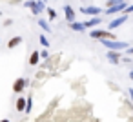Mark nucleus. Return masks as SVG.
<instances>
[{
  "instance_id": "nucleus-5",
  "label": "nucleus",
  "mask_w": 133,
  "mask_h": 122,
  "mask_svg": "<svg viewBox=\"0 0 133 122\" xmlns=\"http://www.w3.org/2000/svg\"><path fill=\"white\" fill-rule=\"evenodd\" d=\"M128 20V15H120V17H117V18H113L109 24H108V31H113L115 28H120L124 22Z\"/></svg>"
},
{
  "instance_id": "nucleus-7",
  "label": "nucleus",
  "mask_w": 133,
  "mask_h": 122,
  "mask_svg": "<svg viewBox=\"0 0 133 122\" xmlns=\"http://www.w3.org/2000/svg\"><path fill=\"white\" fill-rule=\"evenodd\" d=\"M26 86H28V80H26V78H18V80H15V84H13V91L20 93V91H24Z\"/></svg>"
},
{
  "instance_id": "nucleus-19",
  "label": "nucleus",
  "mask_w": 133,
  "mask_h": 122,
  "mask_svg": "<svg viewBox=\"0 0 133 122\" xmlns=\"http://www.w3.org/2000/svg\"><path fill=\"white\" fill-rule=\"evenodd\" d=\"M113 2H117V0H108V8H109V6H111Z\"/></svg>"
},
{
  "instance_id": "nucleus-14",
  "label": "nucleus",
  "mask_w": 133,
  "mask_h": 122,
  "mask_svg": "<svg viewBox=\"0 0 133 122\" xmlns=\"http://www.w3.org/2000/svg\"><path fill=\"white\" fill-rule=\"evenodd\" d=\"M69 28L73 29V31H84L86 28H84V24H78V22H71L69 24Z\"/></svg>"
},
{
  "instance_id": "nucleus-17",
  "label": "nucleus",
  "mask_w": 133,
  "mask_h": 122,
  "mask_svg": "<svg viewBox=\"0 0 133 122\" xmlns=\"http://www.w3.org/2000/svg\"><path fill=\"white\" fill-rule=\"evenodd\" d=\"M46 9H48V15H49V18L53 20V18L57 17V13H55V9H51V8H46Z\"/></svg>"
},
{
  "instance_id": "nucleus-22",
  "label": "nucleus",
  "mask_w": 133,
  "mask_h": 122,
  "mask_svg": "<svg viewBox=\"0 0 133 122\" xmlns=\"http://www.w3.org/2000/svg\"><path fill=\"white\" fill-rule=\"evenodd\" d=\"M129 77H131V80H133V69H131V73H129Z\"/></svg>"
},
{
  "instance_id": "nucleus-13",
  "label": "nucleus",
  "mask_w": 133,
  "mask_h": 122,
  "mask_svg": "<svg viewBox=\"0 0 133 122\" xmlns=\"http://www.w3.org/2000/svg\"><path fill=\"white\" fill-rule=\"evenodd\" d=\"M20 42H22V38H20V37H15V38H11V40L8 42V46H9V49H13V48H17Z\"/></svg>"
},
{
  "instance_id": "nucleus-1",
  "label": "nucleus",
  "mask_w": 133,
  "mask_h": 122,
  "mask_svg": "<svg viewBox=\"0 0 133 122\" xmlns=\"http://www.w3.org/2000/svg\"><path fill=\"white\" fill-rule=\"evenodd\" d=\"M89 37L91 38H97V40H115L117 38L111 31H106V29H91L89 31Z\"/></svg>"
},
{
  "instance_id": "nucleus-9",
  "label": "nucleus",
  "mask_w": 133,
  "mask_h": 122,
  "mask_svg": "<svg viewBox=\"0 0 133 122\" xmlns=\"http://www.w3.org/2000/svg\"><path fill=\"white\" fill-rule=\"evenodd\" d=\"M100 22H102V18H100V17H93V18H89V20H86V22H84V28H97Z\"/></svg>"
},
{
  "instance_id": "nucleus-12",
  "label": "nucleus",
  "mask_w": 133,
  "mask_h": 122,
  "mask_svg": "<svg viewBox=\"0 0 133 122\" xmlns=\"http://www.w3.org/2000/svg\"><path fill=\"white\" fill-rule=\"evenodd\" d=\"M38 60H40V53L33 51V53H31V58H29V64H31V66H37V64H38Z\"/></svg>"
},
{
  "instance_id": "nucleus-21",
  "label": "nucleus",
  "mask_w": 133,
  "mask_h": 122,
  "mask_svg": "<svg viewBox=\"0 0 133 122\" xmlns=\"http://www.w3.org/2000/svg\"><path fill=\"white\" fill-rule=\"evenodd\" d=\"M129 11H133V6H131V8H128V13H129Z\"/></svg>"
},
{
  "instance_id": "nucleus-10",
  "label": "nucleus",
  "mask_w": 133,
  "mask_h": 122,
  "mask_svg": "<svg viewBox=\"0 0 133 122\" xmlns=\"http://www.w3.org/2000/svg\"><path fill=\"white\" fill-rule=\"evenodd\" d=\"M26 102H28V98L20 97V98L17 100V111H26Z\"/></svg>"
},
{
  "instance_id": "nucleus-2",
  "label": "nucleus",
  "mask_w": 133,
  "mask_h": 122,
  "mask_svg": "<svg viewBox=\"0 0 133 122\" xmlns=\"http://www.w3.org/2000/svg\"><path fill=\"white\" fill-rule=\"evenodd\" d=\"M126 9V0H117V2H113L108 9H106V15H115V13H120Z\"/></svg>"
},
{
  "instance_id": "nucleus-4",
  "label": "nucleus",
  "mask_w": 133,
  "mask_h": 122,
  "mask_svg": "<svg viewBox=\"0 0 133 122\" xmlns=\"http://www.w3.org/2000/svg\"><path fill=\"white\" fill-rule=\"evenodd\" d=\"M28 8H29L31 13H35V15H40V13L46 9V6H44L42 2H37V0H29V2H28Z\"/></svg>"
},
{
  "instance_id": "nucleus-6",
  "label": "nucleus",
  "mask_w": 133,
  "mask_h": 122,
  "mask_svg": "<svg viewBox=\"0 0 133 122\" xmlns=\"http://www.w3.org/2000/svg\"><path fill=\"white\" fill-rule=\"evenodd\" d=\"M80 11L84 15H91V17H100L102 9L100 8H95V6H89V8H80Z\"/></svg>"
},
{
  "instance_id": "nucleus-8",
  "label": "nucleus",
  "mask_w": 133,
  "mask_h": 122,
  "mask_svg": "<svg viewBox=\"0 0 133 122\" xmlns=\"http://www.w3.org/2000/svg\"><path fill=\"white\" fill-rule=\"evenodd\" d=\"M64 13H66V20H68L69 24L75 22V11H73L71 6H64Z\"/></svg>"
},
{
  "instance_id": "nucleus-15",
  "label": "nucleus",
  "mask_w": 133,
  "mask_h": 122,
  "mask_svg": "<svg viewBox=\"0 0 133 122\" xmlns=\"http://www.w3.org/2000/svg\"><path fill=\"white\" fill-rule=\"evenodd\" d=\"M38 26H40V28H42L44 31H48V33L51 31V28H49V24H48L46 20H38Z\"/></svg>"
},
{
  "instance_id": "nucleus-3",
  "label": "nucleus",
  "mask_w": 133,
  "mask_h": 122,
  "mask_svg": "<svg viewBox=\"0 0 133 122\" xmlns=\"http://www.w3.org/2000/svg\"><path fill=\"white\" fill-rule=\"evenodd\" d=\"M100 42H102V46H106L108 49H113V51H117V49H126V48H128L126 42H118V40H100Z\"/></svg>"
},
{
  "instance_id": "nucleus-20",
  "label": "nucleus",
  "mask_w": 133,
  "mask_h": 122,
  "mask_svg": "<svg viewBox=\"0 0 133 122\" xmlns=\"http://www.w3.org/2000/svg\"><path fill=\"white\" fill-rule=\"evenodd\" d=\"M0 122H9V120H8V118H2V120H0Z\"/></svg>"
},
{
  "instance_id": "nucleus-16",
  "label": "nucleus",
  "mask_w": 133,
  "mask_h": 122,
  "mask_svg": "<svg viewBox=\"0 0 133 122\" xmlns=\"http://www.w3.org/2000/svg\"><path fill=\"white\" fill-rule=\"evenodd\" d=\"M38 40H40V44H42V46H44V48H48V46H49V40H48V38H46V37H44V35H42V37H40V38H38Z\"/></svg>"
},
{
  "instance_id": "nucleus-18",
  "label": "nucleus",
  "mask_w": 133,
  "mask_h": 122,
  "mask_svg": "<svg viewBox=\"0 0 133 122\" xmlns=\"http://www.w3.org/2000/svg\"><path fill=\"white\" fill-rule=\"evenodd\" d=\"M40 57L42 58H48V51H40Z\"/></svg>"
},
{
  "instance_id": "nucleus-11",
  "label": "nucleus",
  "mask_w": 133,
  "mask_h": 122,
  "mask_svg": "<svg viewBox=\"0 0 133 122\" xmlns=\"http://www.w3.org/2000/svg\"><path fill=\"white\" fill-rule=\"evenodd\" d=\"M108 58H109V62L111 64H118V53H115V51H108Z\"/></svg>"
}]
</instances>
